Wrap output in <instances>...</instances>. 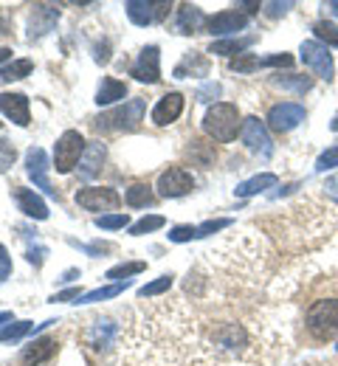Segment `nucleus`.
Returning <instances> with one entry per match:
<instances>
[{
  "label": "nucleus",
  "mask_w": 338,
  "mask_h": 366,
  "mask_svg": "<svg viewBox=\"0 0 338 366\" xmlns=\"http://www.w3.org/2000/svg\"><path fill=\"white\" fill-rule=\"evenodd\" d=\"M59 20V9H54V6H46V3H40V6H34V11H31V26H29V37L34 40V37H43L46 31H51V26Z\"/></svg>",
  "instance_id": "18"
},
{
  "label": "nucleus",
  "mask_w": 338,
  "mask_h": 366,
  "mask_svg": "<svg viewBox=\"0 0 338 366\" xmlns=\"http://www.w3.org/2000/svg\"><path fill=\"white\" fill-rule=\"evenodd\" d=\"M144 268H146L144 262H121V265H116V268H110V271H107V279H113V282H121L124 276L141 274Z\"/></svg>",
  "instance_id": "33"
},
{
  "label": "nucleus",
  "mask_w": 338,
  "mask_h": 366,
  "mask_svg": "<svg viewBox=\"0 0 338 366\" xmlns=\"http://www.w3.org/2000/svg\"><path fill=\"white\" fill-rule=\"evenodd\" d=\"M277 181H279V178H277L274 172H262V175H254V178H248V181L237 183L234 194H237V197H251V194H259V192L277 186Z\"/></svg>",
  "instance_id": "24"
},
{
  "label": "nucleus",
  "mask_w": 338,
  "mask_h": 366,
  "mask_svg": "<svg viewBox=\"0 0 338 366\" xmlns=\"http://www.w3.org/2000/svg\"><path fill=\"white\" fill-rule=\"evenodd\" d=\"M277 88H282V91H293L299 93V96H304V93L313 88V76H296V74H288V76H274L271 79Z\"/></svg>",
  "instance_id": "26"
},
{
  "label": "nucleus",
  "mask_w": 338,
  "mask_h": 366,
  "mask_svg": "<svg viewBox=\"0 0 338 366\" xmlns=\"http://www.w3.org/2000/svg\"><path fill=\"white\" fill-rule=\"evenodd\" d=\"M104 155H107V147H104L101 141H91V144L85 147V155H82V169H79V175H82V178H94L99 169H101V161H104Z\"/></svg>",
  "instance_id": "21"
},
{
  "label": "nucleus",
  "mask_w": 338,
  "mask_h": 366,
  "mask_svg": "<svg viewBox=\"0 0 338 366\" xmlns=\"http://www.w3.org/2000/svg\"><path fill=\"white\" fill-rule=\"evenodd\" d=\"M124 96H127V85H124L121 79L104 76L96 91V104H116V102H121Z\"/></svg>",
  "instance_id": "23"
},
{
  "label": "nucleus",
  "mask_w": 338,
  "mask_h": 366,
  "mask_svg": "<svg viewBox=\"0 0 338 366\" xmlns=\"http://www.w3.org/2000/svg\"><path fill=\"white\" fill-rule=\"evenodd\" d=\"M31 62L29 59H11L9 65L0 68V82H17V79H26L31 74Z\"/></svg>",
  "instance_id": "27"
},
{
  "label": "nucleus",
  "mask_w": 338,
  "mask_h": 366,
  "mask_svg": "<svg viewBox=\"0 0 338 366\" xmlns=\"http://www.w3.org/2000/svg\"><path fill=\"white\" fill-rule=\"evenodd\" d=\"M85 155V138L79 130H65L62 136L56 138V147H54V169L59 175H68L79 158Z\"/></svg>",
  "instance_id": "4"
},
{
  "label": "nucleus",
  "mask_w": 338,
  "mask_h": 366,
  "mask_svg": "<svg viewBox=\"0 0 338 366\" xmlns=\"http://www.w3.org/2000/svg\"><path fill=\"white\" fill-rule=\"evenodd\" d=\"M144 99H130L121 107L99 116L96 122H94V127L96 130H136L139 122L144 119Z\"/></svg>",
  "instance_id": "3"
},
{
  "label": "nucleus",
  "mask_w": 338,
  "mask_h": 366,
  "mask_svg": "<svg viewBox=\"0 0 338 366\" xmlns=\"http://www.w3.org/2000/svg\"><path fill=\"white\" fill-rule=\"evenodd\" d=\"M29 330H31V321H20V324H14V327L0 330V341H14V338H23Z\"/></svg>",
  "instance_id": "39"
},
{
  "label": "nucleus",
  "mask_w": 338,
  "mask_h": 366,
  "mask_svg": "<svg viewBox=\"0 0 338 366\" xmlns=\"http://www.w3.org/2000/svg\"><path fill=\"white\" fill-rule=\"evenodd\" d=\"M248 26V17H245V11H220V14H214V17H209L206 20V29L212 31V34H220V37H226V34H237Z\"/></svg>",
  "instance_id": "16"
},
{
  "label": "nucleus",
  "mask_w": 338,
  "mask_h": 366,
  "mask_svg": "<svg viewBox=\"0 0 338 366\" xmlns=\"http://www.w3.org/2000/svg\"><path fill=\"white\" fill-rule=\"evenodd\" d=\"M54 352H56V344H54L51 338H37V341H31V344L23 350L20 364L23 366H40V364H46Z\"/></svg>",
  "instance_id": "20"
},
{
  "label": "nucleus",
  "mask_w": 338,
  "mask_h": 366,
  "mask_svg": "<svg viewBox=\"0 0 338 366\" xmlns=\"http://www.w3.org/2000/svg\"><path fill=\"white\" fill-rule=\"evenodd\" d=\"M175 26H178V34H194L206 26V17L203 11L192 6V3H181L178 6V17H175Z\"/></svg>",
  "instance_id": "19"
},
{
  "label": "nucleus",
  "mask_w": 338,
  "mask_h": 366,
  "mask_svg": "<svg viewBox=\"0 0 338 366\" xmlns=\"http://www.w3.org/2000/svg\"><path fill=\"white\" fill-rule=\"evenodd\" d=\"M290 6H293V3H268L265 9H268V14H271V17H277V14H285Z\"/></svg>",
  "instance_id": "44"
},
{
  "label": "nucleus",
  "mask_w": 338,
  "mask_h": 366,
  "mask_svg": "<svg viewBox=\"0 0 338 366\" xmlns=\"http://www.w3.org/2000/svg\"><path fill=\"white\" fill-rule=\"evenodd\" d=\"M242 130V122H240V110L237 104H229V102H217L206 110L203 116V133L217 141V144H229L234 141L237 133Z\"/></svg>",
  "instance_id": "1"
},
{
  "label": "nucleus",
  "mask_w": 338,
  "mask_h": 366,
  "mask_svg": "<svg viewBox=\"0 0 338 366\" xmlns=\"http://www.w3.org/2000/svg\"><path fill=\"white\" fill-rule=\"evenodd\" d=\"M338 167V144L336 147H327L322 155H319V161H316V172H327V169H333Z\"/></svg>",
  "instance_id": "37"
},
{
  "label": "nucleus",
  "mask_w": 338,
  "mask_h": 366,
  "mask_svg": "<svg viewBox=\"0 0 338 366\" xmlns=\"http://www.w3.org/2000/svg\"><path fill=\"white\" fill-rule=\"evenodd\" d=\"M124 200H127V206H133V209H141V206H149V203L155 200V194H152V189H149L146 183H133V186L127 189Z\"/></svg>",
  "instance_id": "29"
},
{
  "label": "nucleus",
  "mask_w": 338,
  "mask_h": 366,
  "mask_svg": "<svg viewBox=\"0 0 338 366\" xmlns=\"http://www.w3.org/2000/svg\"><path fill=\"white\" fill-rule=\"evenodd\" d=\"M116 338V324L110 319H99L91 324V330H88V344L94 347V350H104V347H110V341Z\"/></svg>",
  "instance_id": "22"
},
{
  "label": "nucleus",
  "mask_w": 338,
  "mask_h": 366,
  "mask_svg": "<svg viewBox=\"0 0 338 366\" xmlns=\"http://www.w3.org/2000/svg\"><path fill=\"white\" fill-rule=\"evenodd\" d=\"M76 203L88 212H107V209H116L121 203V194L110 186H88V189L76 192Z\"/></svg>",
  "instance_id": "8"
},
{
  "label": "nucleus",
  "mask_w": 338,
  "mask_h": 366,
  "mask_svg": "<svg viewBox=\"0 0 338 366\" xmlns=\"http://www.w3.org/2000/svg\"><path fill=\"white\" fill-rule=\"evenodd\" d=\"M0 34H6V20H0Z\"/></svg>",
  "instance_id": "49"
},
{
  "label": "nucleus",
  "mask_w": 338,
  "mask_h": 366,
  "mask_svg": "<svg viewBox=\"0 0 338 366\" xmlns=\"http://www.w3.org/2000/svg\"><path fill=\"white\" fill-rule=\"evenodd\" d=\"M229 226H232V220H229V217H223V220H206L203 226H194V239L209 237V234H217V231L229 229Z\"/></svg>",
  "instance_id": "36"
},
{
  "label": "nucleus",
  "mask_w": 338,
  "mask_h": 366,
  "mask_svg": "<svg viewBox=\"0 0 338 366\" xmlns=\"http://www.w3.org/2000/svg\"><path fill=\"white\" fill-rule=\"evenodd\" d=\"M304 327L310 338L316 341H333L338 338V299H319L307 307Z\"/></svg>",
  "instance_id": "2"
},
{
  "label": "nucleus",
  "mask_w": 338,
  "mask_h": 366,
  "mask_svg": "<svg viewBox=\"0 0 338 366\" xmlns=\"http://www.w3.org/2000/svg\"><path fill=\"white\" fill-rule=\"evenodd\" d=\"M9 319H11V313H0V327H3V324H6Z\"/></svg>",
  "instance_id": "47"
},
{
  "label": "nucleus",
  "mask_w": 338,
  "mask_h": 366,
  "mask_svg": "<svg viewBox=\"0 0 338 366\" xmlns=\"http://www.w3.org/2000/svg\"><path fill=\"white\" fill-rule=\"evenodd\" d=\"M127 223H130L127 212H116V214H101V217H96V229H104V231L124 229Z\"/></svg>",
  "instance_id": "32"
},
{
  "label": "nucleus",
  "mask_w": 338,
  "mask_h": 366,
  "mask_svg": "<svg viewBox=\"0 0 338 366\" xmlns=\"http://www.w3.org/2000/svg\"><path fill=\"white\" fill-rule=\"evenodd\" d=\"M127 287H130V282L124 279V282H116V285H107V287H96V290H91V293L79 296L76 302H82V305H91V302H101V299H113V296L124 293Z\"/></svg>",
  "instance_id": "28"
},
{
  "label": "nucleus",
  "mask_w": 338,
  "mask_h": 366,
  "mask_svg": "<svg viewBox=\"0 0 338 366\" xmlns=\"http://www.w3.org/2000/svg\"><path fill=\"white\" fill-rule=\"evenodd\" d=\"M0 127H3V124H0Z\"/></svg>",
  "instance_id": "50"
},
{
  "label": "nucleus",
  "mask_w": 338,
  "mask_h": 366,
  "mask_svg": "<svg viewBox=\"0 0 338 366\" xmlns=\"http://www.w3.org/2000/svg\"><path fill=\"white\" fill-rule=\"evenodd\" d=\"M313 34H316V40H319L322 46L338 48V26L336 23H330V20H319V23H313Z\"/></svg>",
  "instance_id": "30"
},
{
  "label": "nucleus",
  "mask_w": 338,
  "mask_h": 366,
  "mask_svg": "<svg viewBox=\"0 0 338 366\" xmlns=\"http://www.w3.org/2000/svg\"><path fill=\"white\" fill-rule=\"evenodd\" d=\"M127 9V17L136 23V26H152L164 17H169L172 11V3H146V0H127L124 3Z\"/></svg>",
  "instance_id": "11"
},
{
  "label": "nucleus",
  "mask_w": 338,
  "mask_h": 366,
  "mask_svg": "<svg viewBox=\"0 0 338 366\" xmlns=\"http://www.w3.org/2000/svg\"><path fill=\"white\" fill-rule=\"evenodd\" d=\"M324 192H327V197L338 200V172L333 175V178H327V183H324Z\"/></svg>",
  "instance_id": "43"
},
{
  "label": "nucleus",
  "mask_w": 338,
  "mask_h": 366,
  "mask_svg": "<svg viewBox=\"0 0 338 366\" xmlns=\"http://www.w3.org/2000/svg\"><path fill=\"white\" fill-rule=\"evenodd\" d=\"M0 113L9 116L17 127H29V122H31L29 99L23 93H0Z\"/></svg>",
  "instance_id": "15"
},
{
  "label": "nucleus",
  "mask_w": 338,
  "mask_h": 366,
  "mask_svg": "<svg viewBox=\"0 0 338 366\" xmlns=\"http://www.w3.org/2000/svg\"><path fill=\"white\" fill-rule=\"evenodd\" d=\"M11 56V48H0V62H6Z\"/></svg>",
  "instance_id": "45"
},
{
  "label": "nucleus",
  "mask_w": 338,
  "mask_h": 366,
  "mask_svg": "<svg viewBox=\"0 0 338 366\" xmlns=\"http://www.w3.org/2000/svg\"><path fill=\"white\" fill-rule=\"evenodd\" d=\"M271 65H282L290 68L293 65V56L290 54H274V56H254V54H240L232 59V71H240V74H251L257 68H271Z\"/></svg>",
  "instance_id": "13"
},
{
  "label": "nucleus",
  "mask_w": 338,
  "mask_h": 366,
  "mask_svg": "<svg viewBox=\"0 0 338 366\" xmlns=\"http://www.w3.org/2000/svg\"><path fill=\"white\" fill-rule=\"evenodd\" d=\"M14 158H17L14 144H11V141H6V138H0V172H6V169L14 164Z\"/></svg>",
  "instance_id": "38"
},
{
  "label": "nucleus",
  "mask_w": 338,
  "mask_h": 366,
  "mask_svg": "<svg viewBox=\"0 0 338 366\" xmlns=\"http://www.w3.org/2000/svg\"><path fill=\"white\" fill-rule=\"evenodd\" d=\"M181 113H184V96L178 91L166 93V96H161V102L152 107V124L166 127V124L178 122Z\"/></svg>",
  "instance_id": "14"
},
{
  "label": "nucleus",
  "mask_w": 338,
  "mask_h": 366,
  "mask_svg": "<svg viewBox=\"0 0 338 366\" xmlns=\"http://www.w3.org/2000/svg\"><path fill=\"white\" fill-rule=\"evenodd\" d=\"M169 239L172 242H189V239H194V226H175L169 231Z\"/></svg>",
  "instance_id": "40"
},
{
  "label": "nucleus",
  "mask_w": 338,
  "mask_h": 366,
  "mask_svg": "<svg viewBox=\"0 0 338 366\" xmlns=\"http://www.w3.org/2000/svg\"><path fill=\"white\" fill-rule=\"evenodd\" d=\"M14 200H17V209L26 214V217H34V220H49V206L46 200L34 192V189H26V186H17L14 189Z\"/></svg>",
  "instance_id": "17"
},
{
  "label": "nucleus",
  "mask_w": 338,
  "mask_h": 366,
  "mask_svg": "<svg viewBox=\"0 0 338 366\" xmlns=\"http://www.w3.org/2000/svg\"><path fill=\"white\" fill-rule=\"evenodd\" d=\"M169 287H172V276H161V279H155V282L144 285V287L139 290V296H141V299H149V296H161V293H166Z\"/></svg>",
  "instance_id": "35"
},
{
  "label": "nucleus",
  "mask_w": 338,
  "mask_h": 366,
  "mask_svg": "<svg viewBox=\"0 0 338 366\" xmlns=\"http://www.w3.org/2000/svg\"><path fill=\"white\" fill-rule=\"evenodd\" d=\"M11 274V257H9V251L0 245V282H6Z\"/></svg>",
  "instance_id": "41"
},
{
  "label": "nucleus",
  "mask_w": 338,
  "mask_h": 366,
  "mask_svg": "<svg viewBox=\"0 0 338 366\" xmlns=\"http://www.w3.org/2000/svg\"><path fill=\"white\" fill-rule=\"evenodd\" d=\"M130 74H133L139 82H146V85L161 82V51H158V46H146L144 51L139 54V59L133 62Z\"/></svg>",
  "instance_id": "12"
},
{
  "label": "nucleus",
  "mask_w": 338,
  "mask_h": 366,
  "mask_svg": "<svg viewBox=\"0 0 338 366\" xmlns=\"http://www.w3.org/2000/svg\"><path fill=\"white\" fill-rule=\"evenodd\" d=\"M26 175L34 181L37 189H43L46 194L56 197V189H54L49 181V155H46L43 147H31V149L26 152Z\"/></svg>",
  "instance_id": "10"
},
{
  "label": "nucleus",
  "mask_w": 338,
  "mask_h": 366,
  "mask_svg": "<svg viewBox=\"0 0 338 366\" xmlns=\"http://www.w3.org/2000/svg\"><path fill=\"white\" fill-rule=\"evenodd\" d=\"M304 122V107L296 102H282L268 110V127L277 133H290Z\"/></svg>",
  "instance_id": "9"
},
{
  "label": "nucleus",
  "mask_w": 338,
  "mask_h": 366,
  "mask_svg": "<svg viewBox=\"0 0 338 366\" xmlns=\"http://www.w3.org/2000/svg\"><path fill=\"white\" fill-rule=\"evenodd\" d=\"M164 223H166V220H164L161 214H149V217H141L139 223H133V226H130V234H136V237H139V234H149V231H158Z\"/></svg>",
  "instance_id": "34"
},
{
  "label": "nucleus",
  "mask_w": 338,
  "mask_h": 366,
  "mask_svg": "<svg viewBox=\"0 0 338 366\" xmlns=\"http://www.w3.org/2000/svg\"><path fill=\"white\" fill-rule=\"evenodd\" d=\"M251 43H254V37H242V40H220V43H212L209 54H220V56H232V54H237V56H240Z\"/></svg>",
  "instance_id": "31"
},
{
  "label": "nucleus",
  "mask_w": 338,
  "mask_h": 366,
  "mask_svg": "<svg viewBox=\"0 0 338 366\" xmlns=\"http://www.w3.org/2000/svg\"><path fill=\"white\" fill-rule=\"evenodd\" d=\"M327 9H330V11H333V14L338 17V0H333V3H327Z\"/></svg>",
  "instance_id": "46"
},
{
  "label": "nucleus",
  "mask_w": 338,
  "mask_h": 366,
  "mask_svg": "<svg viewBox=\"0 0 338 366\" xmlns=\"http://www.w3.org/2000/svg\"><path fill=\"white\" fill-rule=\"evenodd\" d=\"M299 59L324 82H333L336 79V62H333V54L330 48L322 46L319 40H304L299 48Z\"/></svg>",
  "instance_id": "5"
},
{
  "label": "nucleus",
  "mask_w": 338,
  "mask_h": 366,
  "mask_svg": "<svg viewBox=\"0 0 338 366\" xmlns=\"http://www.w3.org/2000/svg\"><path fill=\"white\" fill-rule=\"evenodd\" d=\"M189 74H192V76H206V74H209V62H206L200 54H194V51H189V54L184 56V62L175 68V76H178V79L189 76Z\"/></svg>",
  "instance_id": "25"
},
{
  "label": "nucleus",
  "mask_w": 338,
  "mask_h": 366,
  "mask_svg": "<svg viewBox=\"0 0 338 366\" xmlns=\"http://www.w3.org/2000/svg\"><path fill=\"white\" fill-rule=\"evenodd\" d=\"M240 136H242V141H245V147H248L251 152L262 155V158H268V155L274 152V141H271V133H268L265 122H259L257 116H248V119L242 122Z\"/></svg>",
  "instance_id": "7"
},
{
  "label": "nucleus",
  "mask_w": 338,
  "mask_h": 366,
  "mask_svg": "<svg viewBox=\"0 0 338 366\" xmlns=\"http://www.w3.org/2000/svg\"><path fill=\"white\" fill-rule=\"evenodd\" d=\"M330 130H333V133H338V113H336V119H333V124H330Z\"/></svg>",
  "instance_id": "48"
},
{
  "label": "nucleus",
  "mask_w": 338,
  "mask_h": 366,
  "mask_svg": "<svg viewBox=\"0 0 338 366\" xmlns=\"http://www.w3.org/2000/svg\"><path fill=\"white\" fill-rule=\"evenodd\" d=\"M155 189H158L161 197H184L194 189V178L184 167H169V169H164L158 175Z\"/></svg>",
  "instance_id": "6"
},
{
  "label": "nucleus",
  "mask_w": 338,
  "mask_h": 366,
  "mask_svg": "<svg viewBox=\"0 0 338 366\" xmlns=\"http://www.w3.org/2000/svg\"><path fill=\"white\" fill-rule=\"evenodd\" d=\"M79 296H82V293H79L76 287H71V290H62V293H56L51 302H71V299H79Z\"/></svg>",
  "instance_id": "42"
}]
</instances>
